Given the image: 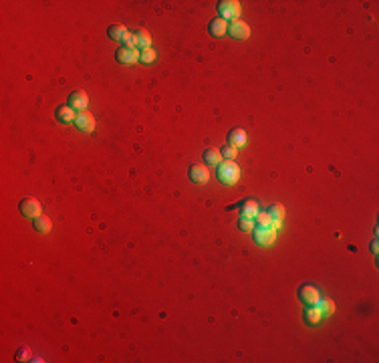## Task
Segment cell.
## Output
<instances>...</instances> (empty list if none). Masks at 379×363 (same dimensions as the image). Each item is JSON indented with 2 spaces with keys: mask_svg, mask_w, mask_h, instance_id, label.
<instances>
[{
  "mask_svg": "<svg viewBox=\"0 0 379 363\" xmlns=\"http://www.w3.org/2000/svg\"><path fill=\"white\" fill-rule=\"evenodd\" d=\"M216 176L222 184L232 186L240 180V168L234 160H224V162H220V166H216Z\"/></svg>",
  "mask_w": 379,
  "mask_h": 363,
  "instance_id": "6da1fadb",
  "label": "cell"
},
{
  "mask_svg": "<svg viewBox=\"0 0 379 363\" xmlns=\"http://www.w3.org/2000/svg\"><path fill=\"white\" fill-rule=\"evenodd\" d=\"M218 13H220V19H224V21H238L242 7H240V3H236V0H220Z\"/></svg>",
  "mask_w": 379,
  "mask_h": 363,
  "instance_id": "7a4b0ae2",
  "label": "cell"
},
{
  "mask_svg": "<svg viewBox=\"0 0 379 363\" xmlns=\"http://www.w3.org/2000/svg\"><path fill=\"white\" fill-rule=\"evenodd\" d=\"M252 236H255V242L261 247H271L273 242L277 240V228L273 226H255L252 230Z\"/></svg>",
  "mask_w": 379,
  "mask_h": 363,
  "instance_id": "3957f363",
  "label": "cell"
},
{
  "mask_svg": "<svg viewBox=\"0 0 379 363\" xmlns=\"http://www.w3.org/2000/svg\"><path fill=\"white\" fill-rule=\"evenodd\" d=\"M19 210H21V214L25 216V218H39L41 216V212H43V206H41V202L37 200V198H23L21 200V204H19Z\"/></svg>",
  "mask_w": 379,
  "mask_h": 363,
  "instance_id": "277c9868",
  "label": "cell"
},
{
  "mask_svg": "<svg viewBox=\"0 0 379 363\" xmlns=\"http://www.w3.org/2000/svg\"><path fill=\"white\" fill-rule=\"evenodd\" d=\"M75 126L77 130H81L83 134H93L95 132V117L91 111H77V117H75Z\"/></svg>",
  "mask_w": 379,
  "mask_h": 363,
  "instance_id": "5b68a950",
  "label": "cell"
},
{
  "mask_svg": "<svg viewBox=\"0 0 379 363\" xmlns=\"http://www.w3.org/2000/svg\"><path fill=\"white\" fill-rule=\"evenodd\" d=\"M115 59L119 65H136L140 61V49H132V47H121L115 53Z\"/></svg>",
  "mask_w": 379,
  "mask_h": 363,
  "instance_id": "8992f818",
  "label": "cell"
},
{
  "mask_svg": "<svg viewBox=\"0 0 379 363\" xmlns=\"http://www.w3.org/2000/svg\"><path fill=\"white\" fill-rule=\"evenodd\" d=\"M299 299H301V303H305L307 307H311V305H317L321 301V293L313 285H303L299 289Z\"/></svg>",
  "mask_w": 379,
  "mask_h": 363,
  "instance_id": "52a82bcc",
  "label": "cell"
},
{
  "mask_svg": "<svg viewBox=\"0 0 379 363\" xmlns=\"http://www.w3.org/2000/svg\"><path fill=\"white\" fill-rule=\"evenodd\" d=\"M71 109H75V111H85L87 109V105H89V95L83 91V89H77V91H73L71 95H69V103H67Z\"/></svg>",
  "mask_w": 379,
  "mask_h": 363,
  "instance_id": "ba28073f",
  "label": "cell"
},
{
  "mask_svg": "<svg viewBox=\"0 0 379 363\" xmlns=\"http://www.w3.org/2000/svg\"><path fill=\"white\" fill-rule=\"evenodd\" d=\"M228 35L232 37V39H240V41H244V39H248L250 37V27L244 23V21H232L230 25H228Z\"/></svg>",
  "mask_w": 379,
  "mask_h": 363,
  "instance_id": "9c48e42d",
  "label": "cell"
},
{
  "mask_svg": "<svg viewBox=\"0 0 379 363\" xmlns=\"http://www.w3.org/2000/svg\"><path fill=\"white\" fill-rule=\"evenodd\" d=\"M190 180L194 184H206L210 180V172H208V166H200V164H192L190 166Z\"/></svg>",
  "mask_w": 379,
  "mask_h": 363,
  "instance_id": "30bf717a",
  "label": "cell"
},
{
  "mask_svg": "<svg viewBox=\"0 0 379 363\" xmlns=\"http://www.w3.org/2000/svg\"><path fill=\"white\" fill-rule=\"evenodd\" d=\"M259 212H261V206H259L257 200H252V198L244 200L242 206H240V214H242L240 218H250V220H255Z\"/></svg>",
  "mask_w": 379,
  "mask_h": 363,
  "instance_id": "8fae6325",
  "label": "cell"
},
{
  "mask_svg": "<svg viewBox=\"0 0 379 363\" xmlns=\"http://www.w3.org/2000/svg\"><path fill=\"white\" fill-rule=\"evenodd\" d=\"M208 33H210V37H214V39H222L226 33H228V23L224 21V19H214V21H210V25H208Z\"/></svg>",
  "mask_w": 379,
  "mask_h": 363,
  "instance_id": "7c38bea8",
  "label": "cell"
},
{
  "mask_svg": "<svg viewBox=\"0 0 379 363\" xmlns=\"http://www.w3.org/2000/svg\"><path fill=\"white\" fill-rule=\"evenodd\" d=\"M267 214L271 216V226L273 228H281V224L285 220V208H283V204H271Z\"/></svg>",
  "mask_w": 379,
  "mask_h": 363,
  "instance_id": "4fadbf2b",
  "label": "cell"
},
{
  "mask_svg": "<svg viewBox=\"0 0 379 363\" xmlns=\"http://www.w3.org/2000/svg\"><path fill=\"white\" fill-rule=\"evenodd\" d=\"M55 115H57V121H61V124H75V117H77L75 109H71L69 105H61V107H57Z\"/></svg>",
  "mask_w": 379,
  "mask_h": 363,
  "instance_id": "5bb4252c",
  "label": "cell"
},
{
  "mask_svg": "<svg viewBox=\"0 0 379 363\" xmlns=\"http://www.w3.org/2000/svg\"><path fill=\"white\" fill-rule=\"evenodd\" d=\"M244 144H246V132H244V130L236 128V130H232V132L228 134V146L240 150Z\"/></svg>",
  "mask_w": 379,
  "mask_h": 363,
  "instance_id": "9a60e30c",
  "label": "cell"
},
{
  "mask_svg": "<svg viewBox=\"0 0 379 363\" xmlns=\"http://www.w3.org/2000/svg\"><path fill=\"white\" fill-rule=\"evenodd\" d=\"M134 37H136V47L142 51V49H150L152 47V37L146 29H138L134 31Z\"/></svg>",
  "mask_w": 379,
  "mask_h": 363,
  "instance_id": "2e32d148",
  "label": "cell"
},
{
  "mask_svg": "<svg viewBox=\"0 0 379 363\" xmlns=\"http://www.w3.org/2000/svg\"><path fill=\"white\" fill-rule=\"evenodd\" d=\"M323 321V313L319 309V305H311L307 311H305V323L307 325H319Z\"/></svg>",
  "mask_w": 379,
  "mask_h": 363,
  "instance_id": "e0dca14e",
  "label": "cell"
},
{
  "mask_svg": "<svg viewBox=\"0 0 379 363\" xmlns=\"http://www.w3.org/2000/svg\"><path fill=\"white\" fill-rule=\"evenodd\" d=\"M128 33H130V29H125L123 25H111L107 29V37L111 41H121V43H123L125 37H128Z\"/></svg>",
  "mask_w": 379,
  "mask_h": 363,
  "instance_id": "ac0fdd59",
  "label": "cell"
},
{
  "mask_svg": "<svg viewBox=\"0 0 379 363\" xmlns=\"http://www.w3.org/2000/svg\"><path fill=\"white\" fill-rule=\"evenodd\" d=\"M33 228H35L37 232H41V234H47V232H51V228H53V222H51V218H49V216L41 214L39 218H35V222H33Z\"/></svg>",
  "mask_w": 379,
  "mask_h": 363,
  "instance_id": "d6986e66",
  "label": "cell"
},
{
  "mask_svg": "<svg viewBox=\"0 0 379 363\" xmlns=\"http://www.w3.org/2000/svg\"><path fill=\"white\" fill-rule=\"evenodd\" d=\"M204 162H206V166H220V162H222V154H220V150H216V148H208V150L204 152Z\"/></svg>",
  "mask_w": 379,
  "mask_h": 363,
  "instance_id": "ffe728a7",
  "label": "cell"
},
{
  "mask_svg": "<svg viewBox=\"0 0 379 363\" xmlns=\"http://www.w3.org/2000/svg\"><path fill=\"white\" fill-rule=\"evenodd\" d=\"M156 57H158V53L150 47V49H142L140 51V61L142 63H146V65H152L154 61H156Z\"/></svg>",
  "mask_w": 379,
  "mask_h": 363,
  "instance_id": "44dd1931",
  "label": "cell"
},
{
  "mask_svg": "<svg viewBox=\"0 0 379 363\" xmlns=\"http://www.w3.org/2000/svg\"><path fill=\"white\" fill-rule=\"evenodd\" d=\"M317 305H319V309H321L323 317H327V315H333V313H335V303H333L331 299H321Z\"/></svg>",
  "mask_w": 379,
  "mask_h": 363,
  "instance_id": "7402d4cb",
  "label": "cell"
},
{
  "mask_svg": "<svg viewBox=\"0 0 379 363\" xmlns=\"http://www.w3.org/2000/svg\"><path fill=\"white\" fill-rule=\"evenodd\" d=\"M238 228H240L242 232H252V230H255V220L240 218V220H238Z\"/></svg>",
  "mask_w": 379,
  "mask_h": 363,
  "instance_id": "603a6c76",
  "label": "cell"
},
{
  "mask_svg": "<svg viewBox=\"0 0 379 363\" xmlns=\"http://www.w3.org/2000/svg\"><path fill=\"white\" fill-rule=\"evenodd\" d=\"M255 222H257V226H271V216L267 212H259Z\"/></svg>",
  "mask_w": 379,
  "mask_h": 363,
  "instance_id": "cb8c5ba5",
  "label": "cell"
},
{
  "mask_svg": "<svg viewBox=\"0 0 379 363\" xmlns=\"http://www.w3.org/2000/svg\"><path fill=\"white\" fill-rule=\"evenodd\" d=\"M31 357H33V353H31L29 347H21L19 353H17V361H29Z\"/></svg>",
  "mask_w": 379,
  "mask_h": 363,
  "instance_id": "d4e9b609",
  "label": "cell"
},
{
  "mask_svg": "<svg viewBox=\"0 0 379 363\" xmlns=\"http://www.w3.org/2000/svg\"><path fill=\"white\" fill-rule=\"evenodd\" d=\"M236 152H238L236 148L226 146V148H222V152H220V154H222V158H226V160H234V158H236Z\"/></svg>",
  "mask_w": 379,
  "mask_h": 363,
  "instance_id": "484cf974",
  "label": "cell"
}]
</instances>
